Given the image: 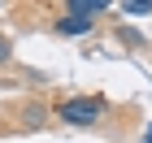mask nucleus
Instances as JSON below:
<instances>
[{
	"label": "nucleus",
	"instance_id": "3",
	"mask_svg": "<svg viewBox=\"0 0 152 143\" xmlns=\"http://www.w3.org/2000/svg\"><path fill=\"white\" fill-rule=\"evenodd\" d=\"M100 9H109V0H70V17H91Z\"/></svg>",
	"mask_w": 152,
	"mask_h": 143
},
{
	"label": "nucleus",
	"instance_id": "6",
	"mask_svg": "<svg viewBox=\"0 0 152 143\" xmlns=\"http://www.w3.org/2000/svg\"><path fill=\"white\" fill-rule=\"evenodd\" d=\"M143 143H152V130H148V139H143Z\"/></svg>",
	"mask_w": 152,
	"mask_h": 143
},
{
	"label": "nucleus",
	"instance_id": "4",
	"mask_svg": "<svg viewBox=\"0 0 152 143\" xmlns=\"http://www.w3.org/2000/svg\"><path fill=\"white\" fill-rule=\"evenodd\" d=\"M126 13H152V0H126Z\"/></svg>",
	"mask_w": 152,
	"mask_h": 143
},
{
	"label": "nucleus",
	"instance_id": "2",
	"mask_svg": "<svg viewBox=\"0 0 152 143\" xmlns=\"http://www.w3.org/2000/svg\"><path fill=\"white\" fill-rule=\"evenodd\" d=\"M57 30L61 35H87V30H91V17H70V13H65L57 22Z\"/></svg>",
	"mask_w": 152,
	"mask_h": 143
},
{
	"label": "nucleus",
	"instance_id": "1",
	"mask_svg": "<svg viewBox=\"0 0 152 143\" xmlns=\"http://www.w3.org/2000/svg\"><path fill=\"white\" fill-rule=\"evenodd\" d=\"M100 113H104V104H100L96 95H78V100H65V104H61V117L70 121V126H91Z\"/></svg>",
	"mask_w": 152,
	"mask_h": 143
},
{
	"label": "nucleus",
	"instance_id": "5",
	"mask_svg": "<svg viewBox=\"0 0 152 143\" xmlns=\"http://www.w3.org/2000/svg\"><path fill=\"white\" fill-rule=\"evenodd\" d=\"M0 61H9V44H4V35H0Z\"/></svg>",
	"mask_w": 152,
	"mask_h": 143
}]
</instances>
